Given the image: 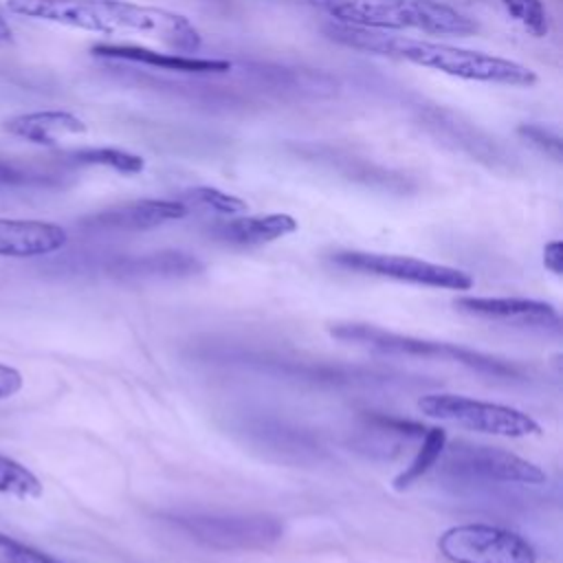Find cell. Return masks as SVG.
Listing matches in <instances>:
<instances>
[{"instance_id":"cell-1","label":"cell","mask_w":563,"mask_h":563,"mask_svg":"<svg viewBox=\"0 0 563 563\" xmlns=\"http://www.w3.org/2000/svg\"><path fill=\"white\" fill-rule=\"evenodd\" d=\"M7 9L90 33L145 35L180 53H196L202 44L198 29L183 13L130 0H7Z\"/></svg>"},{"instance_id":"cell-2","label":"cell","mask_w":563,"mask_h":563,"mask_svg":"<svg viewBox=\"0 0 563 563\" xmlns=\"http://www.w3.org/2000/svg\"><path fill=\"white\" fill-rule=\"evenodd\" d=\"M325 35L343 44L347 48L402 59L416 66L433 68L451 77L468 79V81H484V84H501V86H534L537 73L515 59L497 57L482 51L457 48L440 42L402 37V35H387L380 31L358 29L332 22L325 29Z\"/></svg>"},{"instance_id":"cell-3","label":"cell","mask_w":563,"mask_h":563,"mask_svg":"<svg viewBox=\"0 0 563 563\" xmlns=\"http://www.w3.org/2000/svg\"><path fill=\"white\" fill-rule=\"evenodd\" d=\"M339 24L369 31H424L433 35H471L477 24L440 0H308Z\"/></svg>"},{"instance_id":"cell-4","label":"cell","mask_w":563,"mask_h":563,"mask_svg":"<svg viewBox=\"0 0 563 563\" xmlns=\"http://www.w3.org/2000/svg\"><path fill=\"white\" fill-rule=\"evenodd\" d=\"M418 409L429 418L488 435L528 438L541 433V424L521 409L460 394H424L418 400Z\"/></svg>"},{"instance_id":"cell-5","label":"cell","mask_w":563,"mask_h":563,"mask_svg":"<svg viewBox=\"0 0 563 563\" xmlns=\"http://www.w3.org/2000/svg\"><path fill=\"white\" fill-rule=\"evenodd\" d=\"M438 552L449 563H537V550L526 537L488 523L446 528L438 539Z\"/></svg>"},{"instance_id":"cell-6","label":"cell","mask_w":563,"mask_h":563,"mask_svg":"<svg viewBox=\"0 0 563 563\" xmlns=\"http://www.w3.org/2000/svg\"><path fill=\"white\" fill-rule=\"evenodd\" d=\"M330 334L341 341L358 343V345H365V347L383 352V354L449 358V361H457V363H464L468 367L484 369L490 374L512 372V367H508L504 361L490 358L482 352H473V350L451 345V343H438V341H424V339H416V336H407V334H396V332H387V330H380V328H374L367 323H336L330 328Z\"/></svg>"},{"instance_id":"cell-7","label":"cell","mask_w":563,"mask_h":563,"mask_svg":"<svg viewBox=\"0 0 563 563\" xmlns=\"http://www.w3.org/2000/svg\"><path fill=\"white\" fill-rule=\"evenodd\" d=\"M336 266L345 271H356L376 277H389L416 286L429 288H446V290H471L473 277L446 264H435L407 255L391 253H372V251H339L330 257Z\"/></svg>"},{"instance_id":"cell-8","label":"cell","mask_w":563,"mask_h":563,"mask_svg":"<svg viewBox=\"0 0 563 563\" xmlns=\"http://www.w3.org/2000/svg\"><path fill=\"white\" fill-rule=\"evenodd\" d=\"M442 455H444L446 468L460 475H468L486 482L541 486L548 479V475L534 462L519 457L499 446L473 444V442L460 440L451 446H444Z\"/></svg>"},{"instance_id":"cell-9","label":"cell","mask_w":563,"mask_h":563,"mask_svg":"<svg viewBox=\"0 0 563 563\" xmlns=\"http://www.w3.org/2000/svg\"><path fill=\"white\" fill-rule=\"evenodd\" d=\"M178 523L216 548H266L282 537V526L268 517H187Z\"/></svg>"},{"instance_id":"cell-10","label":"cell","mask_w":563,"mask_h":563,"mask_svg":"<svg viewBox=\"0 0 563 563\" xmlns=\"http://www.w3.org/2000/svg\"><path fill=\"white\" fill-rule=\"evenodd\" d=\"M453 306L460 312L482 317V319H495L528 328H556L559 325V312L552 303L528 299V297H457Z\"/></svg>"},{"instance_id":"cell-11","label":"cell","mask_w":563,"mask_h":563,"mask_svg":"<svg viewBox=\"0 0 563 563\" xmlns=\"http://www.w3.org/2000/svg\"><path fill=\"white\" fill-rule=\"evenodd\" d=\"M92 55L106 59H123L143 66H152L167 73L185 75H220L231 70V62L216 57H194L187 53H163L136 44H95Z\"/></svg>"},{"instance_id":"cell-12","label":"cell","mask_w":563,"mask_h":563,"mask_svg":"<svg viewBox=\"0 0 563 563\" xmlns=\"http://www.w3.org/2000/svg\"><path fill=\"white\" fill-rule=\"evenodd\" d=\"M187 205L183 200H158L143 198L123 205H114L90 216L86 222L99 229H119V231H143L154 229L165 222H174L187 216Z\"/></svg>"},{"instance_id":"cell-13","label":"cell","mask_w":563,"mask_h":563,"mask_svg":"<svg viewBox=\"0 0 563 563\" xmlns=\"http://www.w3.org/2000/svg\"><path fill=\"white\" fill-rule=\"evenodd\" d=\"M68 235L59 224L44 220L0 218V257H37L59 251Z\"/></svg>"},{"instance_id":"cell-14","label":"cell","mask_w":563,"mask_h":563,"mask_svg":"<svg viewBox=\"0 0 563 563\" xmlns=\"http://www.w3.org/2000/svg\"><path fill=\"white\" fill-rule=\"evenodd\" d=\"M297 231V220L288 213H266V216H240L211 227V235L227 244L257 246Z\"/></svg>"},{"instance_id":"cell-15","label":"cell","mask_w":563,"mask_h":563,"mask_svg":"<svg viewBox=\"0 0 563 563\" xmlns=\"http://www.w3.org/2000/svg\"><path fill=\"white\" fill-rule=\"evenodd\" d=\"M4 130L18 139L37 145H55L64 136L84 134L86 123L66 110H37L11 117L4 121Z\"/></svg>"},{"instance_id":"cell-16","label":"cell","mask_w":563,"mask_h":563,"mask_svg":"<svg viewBox=\"0 0 563 563\" xmlns=\"http://www.w3.org/2000/svg\"><path fill=\"white\" fill-rule=\"evenodd\" d=\"M424 123L433 130H438V134L455 141L460 147L473 152L479 158H495V150H499L488 136H484L477 128H473L471 123L460 121L457 117L442 112V110H429L424 114Z\"/></svg>"},{"instance_id":"cell-17","label":"cell","mask_w":563,"mask_h":563,"mask_svg":"<svg viewBox=\"0 0 563 563\" xmlns=\"http://www.w3.org/2000/svg\"><path fill=\"white\" fill-rule=\"evenodd\" d=\"M446 431L440 427H431L424 429L422 433V444L418 446L416 455L411 457V462L391 479L394 490H407L409 486H413L422 475L429 473L431 466H435V462L442 457V451L446 446Z\"/></svg>"},{"instance_id":"cell-18","label":"cell","mask_w":563,"mask_h":563,"mask_svg":"<svg viewBox=\"0 0 563 563\" xmlns=\"http://www.w3.org/2000/svg\"><path fill=\"white\" fill-rule=\"evenodd\" d=\"M497 7L508 20L519 24L532 37H545L550 31V15L541 0H477Z\"/></svg>"},{"instance_id":"cell-19","label":"cell","mask_w":563,"mask_h":563,"mask_svg":"<svg viewBox=\"0 0 563 563\" xmlns=\"http://www.w3.org/2000/svg\"><path fill=\"white\" fill-rule=\"evenodd\" d=\"M70 161L77 165L110 167L119 174H139L145 167V161L139 154L119 147H81L70 154Z\"/></svg>"},{"instance_id":"cell-20","label":"cell","mask_w":563,"mask_h":563,"mask_svg":"<svg viewBox=\"0 0 563 563\" xmlns=\"http://www.w3.org/2000/svg\"><path fill=\"white\" fill-rule=\"evenodd\" d=\"M42 482L33 471H29L24 464H20L13 457L0 455V493L13 495L20 499H31L42 495Z\"/></svg>"},{"instance_id":"cell-21","label":"cell","mask_w":563,"mask_h":563,"mask_svg":"<svg viewBox=\"0 0 563 563\" xmlns=\"http://www.w3.org/2000/svg\"><path fill=\"white\" fill-rule=\"evenodd\" d=\"M183 200L185 202H194L198 207H205V209H211L220 216H240L244 213L249 207L242 198L233 196V194H227V191H220L216 187H194V189H187L183 194Z\"/></svg>"},{"instance_id":"cell-22","label":"cell","mask_w":563,"mask_h":563,"mask_svg":"<svg viewBox=\"0 0 563 563\" xmlns=\"http://www.w3.org/2000/svg\"><path fill=\"white\" fill-rule=\"evenodd\" d=\"M0 563H62V561L0 532Z\"/></svg>"},{"instance_id":"cell-23","label":"cell","mask_w":563,"mask_h":563,"mask_svg":"<svg viewBox=\"0 0 563 563\" xmlns=\"http://www.w3.org/2000/svg\"><path fill=\"white\" fill-rule=\"evenodd\" d=\"M517 132H519V136H523L530 145H534L543 154L552 156L554 161H561V139L552 130H548L539 123H521L517 128Z\"/></svg>"},{"instance_id":"cell-24","label":"cell","mask_w":563,"mask_h":563,"mask_svg":"<svg viewBox=\"0 0 563 563\" xmlns=\"http://www.w3.org/2000/svg\"><path fill=\"white\" fill-rule=\"evenodd\" d=\"M20 389H22V374L11 365L0 363V400L11 398Z\"/></svg>"},{"instance_id":"cell-25","label":"cell","mask_w":563,"mask_h":563,"mask_svg":"<svg viewBox=\"0 0 563 563\" xmlns=\"http://www.w3.org/2000/svg\"><path fill=\"white\" fill-rule=\"evenodd\" d=\"M543 266L554 275L563 273V242L561 240H552L543 246Z\"/></svg>"},{"instance_id":"cell-26","label":"cell","mask_w":563,"mask_h":563,"mask_svg":"<svg viewBox=\"0 0 563 563\" xmlns=\"http://www.w3.org/2000/svg\"><path fill=\"white\" fill-rule=\"evenodd\" d=\"M13 44V29L11 24L0 15V48Z\"/></svg>"}]
</instances>
